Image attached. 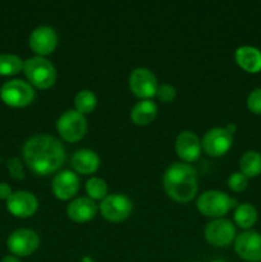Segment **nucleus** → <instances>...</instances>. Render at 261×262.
Returning a JSON list of instances; mask_svg holds the SVG:
<instances>
[{"instance_id":"39448f33","label":"nucleus","mask_w":261,"mask_h":262,"mask_svg":"<svg viewBox=\"0 0 261 262\" xmlns=\"http://www.w3.org/2000/svg\"><path fill=\"white\" fill-rule=\"evenodd\" d=\"M0 99L12 107H25L35 99L32 86L22 79H13L3 84L0 90Z\"/></svg>"},{"instance_id":"dca6fc26","label":"nucleus","mask_w":261,"mask_h":262,"mask_svg":"<svg viewBox=\"0 0 261 262\" xmlns=\"http://www.w3.org/2000/svg\"><path fill=\"white\" fill-rule=\"evenodd\" d=\"M201 141L193 132L184 130V132L179 133V136L177 137L176 151L179 158L186 163H192V161L197 160L201 154Z\"/></svg>"},{"instance_id":"a211bd4d","label":"nucleus","mask_w":261,"mask_h":262,"mask_svg":"<svg viewBox=\"0 0 261 262\" xmlns=\"http://www.w3.org/2000/svg\"><path fill=\"white\" fill-rule=\"evenodd\" d=\"M234 58L238 66L248 73H258L261 71V51L253 46L238 48Z\"/></svg>"},{"instance_id":"f257e3e1","label":"nucleus","mask_w":261,"mask_h":262,"mask_svg":"<svg viewBox=\"0 0 261 262\" xmlns=\"http://www.w3.org/2000/svg\"><path fill=\"white\" fill-rule=\"evenodd\" d=\"M22 152L28 168L38 176L54 173L66 161L63 145L51 136H33L25 143Z\"/></svg>"},{"instance_id":"aec40b11","label":"nucleus","mask_w":261,"mask_h":262,"mask_svg":"<svg viewBox=\"0 0 261 262\" xmlns=\"http://www.w3.org/2000/svg\"><path fill=\"white\" fill-rule=\"evenodd\" d=\"M156 113H158V107L155 102L150 100H143L133 106L130 112V119L137 125H147L155 119Z\"/></svg>"},{"instance_id":"f3484780","label":"nucleus","mask_w":261,"mask_h":262,"mask_svg":"<svg viewBox=\"0 0 261 262\" xmlns=\"http://www.w3.org/2000/svg\"><path fill=\"white\" fill-rule=\"evenodd\" d=\"M97 214V206L89 197H79L72 201L67 207V215L76 223H86L94 219Z\"/></svg>"},{"instance_id":"393cba45","label":"nucleus","mask_w":261,"mask_h":262,"mask_svg":"<svg viewBox=\"0 0 261 262\" xmlns=\"http://www.w3.org/2000/svg\"><path fill=\"white\" fill-rule=\"evenodd\" d=\"M86 192L89 194V199L94 200H104L107 196V184L101 178H90L86 183Z\"/></svg>"},{"instance_id":"f03ea898","label":"nucleus","mask_w":261,"mask_h":262,"mask_svg":"<svg viewBox=\"0 0 261 262\" xmlns=\"http://www.w3.org/2000/svg\"><path fill=\"white\" fill-rule=\"evenodd\" d=\"M164 189L177 202H189L197 193L196 170L188 164L174 163L163 176Z\"/></svg>"},{"instance_id":"2eb2a0df","label":"nucleus","mask_w":261,"mask_h":262,"mask_svg":"<svg viewBox=\"0 0 261 262\" xmlns=\"http://www.w3.org/2000/svg\"><path fill=\"white\" fill-rule=\"evenodd\" d=\"M51 188H53V193L56 199L61 200V201H67V200L76 196L77 192H78L79 179L73 171H60L53 179Z\"/></svg>"},{"instance_id":"cd10ccee","label":"nucleus","mask_w":261,"mask_h":262,"mask_svg":"<svg viewBox=\"0 0 261 262\" xmlns=\"http://www.w3.org/2000/svg\"><path fill=\"white\" fill-rule=\"evenodd\" d=\"M247 107L253 114L261 115V89H256L248 95Z\"/></svg>"},{"instance_id":"b1692460","label":"nucleus","mask_w":261,"mask_h":262,"mask_svg":"<svg viewBox=\"0 0 261 262\" xmlns=\"http://www.w3.org/2000/svg\"><path fill=\"white\" fill-rule=\"evenodd\" d=\"M22 59L13 54H0V76H13L23 69Z\"/></svg>"},{"instance_id":"6ab92c4d","label":"nucleus","mask_w":261,"mask_h":262,"mask_svg":"<svg viewBox=\"0 0 261 262\" xmlns=\"http://www.w3.org/2000/svg\"><path fill=\"white\" fill-rule=\"evenodd\" d=\"M71 164L77 173L92 174L99 169L100 159L96 152L91 150H78L73 154Z\"/></svg>"},{"instance_id":"4be33fe9","label":"nucleus","mask_w":261,"mask_h":262,"mask_svg":"<svg viewBox=\"0 0 261 262\" xmlns=\"http://www.w3.org/2000/svg\"><path fill=\"white\" fill-rule=\"evenodd\" d=\"M234 222L240 228L248 229L257 222V211L251 204L238 205L234 211Z\"/></svg>"},{"instance_id":"20e7f679","label":"nucleus","mask_w":261,"mask_h":262,"mask_svg":"<svg viewBox=\"0 0 261 262\" xmlns=\"http://www.w3.org/2000/svg\"><path fill=\"white\" fill-rule=\"evenodd\" d=\"M233 207H237V201L220 191L204 192L197 200L199 211L209 217H222Z\"/></svg>"},{"instance_id":"f8f14e48","label":"nucleus","mask_w":261,"mask_h":262,"mask_svg":"<svg viewBox=\"0 0 261 262\" xmlns=\"http://www.w3.org/2000/svg\"><path fill=\"white\" fill-rule=\"evenodd\" d=\"M234 250L242 260L261 262V234L256 232H245L237 237Z\"/></svg>"},{"instance_id":"ddd939ff","label":"nucleus","mask_w":261,"mask_h":262,"mask_svg":"<svg viewBox=\"0 0 261 262\" xmlns=\"http://www.w3.org/2000/svg\"><path fill=\"white\" fill-rule=\"evenodd\" d=\"M28 43H30L31 50L35 51L38 56L49 55L58 46V35L54 28L49 26H40L32 31Z\"/></svg>"},{"instance_id":"c756f323","label":"nucleus","mask_w":261,"mask_h":262,"mask_svg":"<svg viewBox=\"0 0 261 262\" xmlns=\"http://www.w3.org/2000/svg\"><path fill=\"white\" fill-rule=\"evenodd\" d=\"M12 193V188L7 183H0V200H8Z\"/></svg>"},{"instance_id":"a878e982","label":"nucleus","mask_w":261,"mask_h":262,"mask_svg":"<svg viewBox=\"0 0 261 262\" xmlns=\"http://www.w3.org/2000/svg\"><path fill=\"white\" fill-rule=\"evenodd\" d=\"M248 184V178L246 176H243L241 171H235L228 179V186L232 189L233 192H242L247 188Z\"/></svg>"},{"instance_id":"6e6552de","label":"nucleus","mask_w":261,"mask_h":262,"mask_svg":"<svg viewBox=\"0 0 261 262\" xmlns=\"http://www.w3.org/2000/svg\"><path fill=\"white\" fill-rule=\"evenodd\" d=\"M158 81L155 74L146 68H137L129 76V89L135 96L140 99H151L156 96Z\"/></svg>"},{"instance_id":"4468645a","label":"nucleus","mask_w":261,"mask_h":262,"mask_svg":"<svg viewBox=\"0 0 261 262\" xmlns=\"http://www.w3.org/2000/svg\"><path fill=\"white\" fill-rule=\"evenodd\" d=\"M37 200L32 193L26 191H18L12 193L7 200V209L17 217H30L37 210Z\"/></svg>"},{"instance_id":"9d476101","label":"nucleus","mask_w":261,"mask_h":262,"mask_svg":"<svg viewBox=\"0 0 261 262\" xmlns=\"http://www.w3.org/2000/svg\"><path fill=\"white\" fill-rule=\"evenodd\" d=\"M205 238L210 245L216 246V247H225L234 241L235 228L229 220L216 219L206 225Z\"/></svg>"},{"instance_id":"2f4dec72","label":"nucleus","mask_w":261,"mask_h":262,"mask_svg":"<svg viewBox=\"0 0 261 262\" xmlns=\"http://www.w3.org/2000/svg\"><path fill=\"white\" fill-rule=\"evenodd\" d=\"M225 129L228 130V132L229 133H234L235 132V129H237V127H235V124H229V125H227V127H225Z\"/></svg>"},{"instance_id":"72a5a7b5","label":"nucleus","mask_w":261,"mask_h":262,"mask_svg":"<svg viewBox=\"0 0 261 262\" xmlns=\"http://www.w3.org/2000/svg\"><path fill=\"white\" fill-rule=\"evenodd\" d=\"M0 163H2V158H0Z\"/></svg>"},{"instance_id":"c85d7f7f","label":"nucleus","mask_w":261,"mask_h":262,"mask_svg":"<svg viewBox=\"0 0 261 262\" xmlns=\"http://www.w3.org/2000/svg\"><path fill=\"white\" fill-rule=\"evenodd\" d=\"M156 96L161 102H171L176 97V89L170 84H161L158 87Z\"/></svg>"},{"instance_id":"423d86ee","label":"nucleus","mask_w":261,"mask_h":262,"mask_svg":"<svg viewBox=\"0 0 261 262\" xmlns=\"http://www.w3.org/2000/svg\"><path fill=\"white\" fill-rule=\"evenodd\" d=\"M56 129L63 140L68 142H77L86 135V118L76 110H67L56 120Z\"/></svg>"},{"instance_id":"7c9ffc66","label":"nucleus","mask_w":261,"mask_h":262,"mask_svg":"<svg viewBox=\"0 0 261 262\" xmlns=\"http://www.w3.org/2000/svg\"><path fill=\"white\" fill-rule=\"evenodd\" d=\"M2 262H19V260L17 257H14V256H5Z\"/></svg>"},{"instance_id":"412c9836","label":"nucleus","mask_w":261,"mask_h":262,"mask_svg":"<svg viewBox=\"0 0 261 262\" xmlns=\"http://www.w3.org/2000/svg\"><path fill=\"white\" fill-rule=\"evenodd\" d=\"M241 173L247 178H255L261 174V154L257 151H247L240 160Z\"/></svg>"},{"instance_id":"9b49d317","label":"nucleus","mask_w":261,"mask_h":262,"mask_svg":"<svg viewBox=\"0 0 261 262\" xmlns=\"http://www.w3.org/2000/svg\"><path fill=\"white\" fill-rule=\"evenodd\" d=\"M233 135L225 128H212L202 140V148L210 156H222L232 147Z\"/></svg>"},{"instance_id":"7ed1b4c3","label":"nucleus","mask_w":261,"mask_h":262,"mask_svg":"<svg viewBox=\"0 0 261 262\" xmlns=\"http://www.w3.org/2000/svg\"><path fill=\"white\" fill-rule=\"evenodd\" d=\"M23 71L30 83L36 89H50L56 81L55 67L42 56H33L26 60Z\"/></svg>"},{"instance_id":"1a4fd4ad","label":"nucleus","mask_w":261,"mask_h":262,"mask_svg":"<svg viewBox=\"0 0 261 262\" xmlns=\"http://www.w3.org/2000/svg\"><path fill=\"white\" fill-rule=\"evenodd\" d=\"M8 248L15 256H28L40 245V238L31 229H18L8 238Z\"/></svg>"},{"instance_id":"5701e85b","label":"nucleus","mask_w":261,"mask_h":262,"mask_svg":"<svg viewBox=\"0 0 261 262\" xmlns=\"http://www.w3.org/2000/svg\"><path fill=\"white\" fill-rule=\"evenodd\" d=\"M97 100L96 96L94 95V92L90 91V90H82L74 97V106H76V112H78L79 114H90V113L94 112V109L96 107Z\"/></svg>"},{"instance_id":"0eeeda50","label":"nucleus","mask_w":261,"mask_h":262,"mask_svg":"<svg viewBox=\"0 0 261 262\" xmlns=\"http://www.w3.org/2000/svg\"><path fill=\"white\" fill-rule=\"evenodd\" d=\"M102 216L112 223H119L127 219L132 211V202L123 194H110L102 200L100 205Z\"/></svg>"},{"instance_id":"bb28decb","label":"nucleus","mask_w":261,"mask_h":262,"mask_svg":"<svg viewBox=\"0 0 261 262\" xmlns=\"http://www.w3.org/2000/svg\"><path fill=\"white\" fill-rule=\"evenodd\" d=\"M7 168L9 170L10 177L15 179V181H22L25 178V169H23V164L20 163L19 159H9L7 161Z\"/></svg>"},{"instance_id":"473e14b6","label":"nucleus","mask_w":261,"mask_h":262,"mask_svg":"<svg viewBox=\"0 0 261 262\" xmlns=\"http://www.w3.org/2000/svg\"><path fill=\"white\" fill-rule=\"evenodd\" d=\"M212 262H224V261H220V260H217V261H212Z\"/></svg>"}]
</instances>
